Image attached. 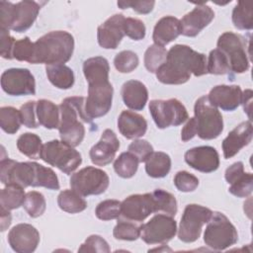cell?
I'll list each match as a JSON object with an SVG mask.
<instances>
[{"label":"cell","instance_id":"6da1fadb","mask_svg":"<svg viewBox=\"0 0 253 253\" xmlns=\"http://www.w3.org/2000/svg\"><path fill=\"white\" fill-rule=\"evenodd\" d=\"M158 81L168 85L186 83L191 74L202 76L208 73L207 57L186 44H175L167 52V59L155 72Z\"/></svg>","mask_w":253,"mask_h":253},{"label":"cell","instance_id":"7a4b0ae2","mask_svg":"<svg viewBox=\"0 0 253 253\" xmlns=\"http://www.w3.org/2000/svg\"><path fill=\"white\" fill-rule=\"evenodd\" d=\"M59 107V135L60 139L69 145L78 146L85 136L83 123L92 124L85 112V98L74 96L65 98Z\"/></svg>","mask_w":253,"mask_h":253},{"label":"cell","instance_id":"3957f363","mask_svg":"<svg viewBox=\"0 0 253 253\" xmlns=\"http://www.w3.org/2000/svg\"><path fill=\"white\" fill-rule=\"evenodd\" d=\"M73 49L74 39L71 34L66 31H52L34 42V54L31 63L64 64L71 58Z\"/></svg>","mask_w":253,"mask_h":253},{"label":"cell","instance_id":"277c9868","mask_svg":"<svg viewBox=\"0 0 253 253\" xmlns=\"http://www.w3.org/2000/svg\"><path fill=\"white\" fill-rule=\"evenodd\" d=\"M41 5L36 1L24 0L16 4L0 2V28L23 33L36 21Z\"/></svg>","mask_w":253,"mask_h":253},{"label":"cell","instance_id":"5b68a950","mask_svg":"<svg viewBox=\"0 0 253 253\" xmlns=\"http://www.w3.org/2000/svg\"><path fill=\"white\" fill-rule=\"evenodd\" d=\"M40 158L65 174L73 173L82 162L81 154L73 146L57 139L42 144Z\"/></svg>","mask_w":253,"mask_h":253},{"label":"cell","instance_id":"8992f818","mask_svg":"<svg viewBox=\"0 0 253 253\" xmlns=\"http://www.w3.org/2000/svg\"><path fill=\"white\" fill-rule=\"evenodd\" d=\"M238 240L235 226L222 212H212L204 233V242L210 248L221 251L234 245Z\"/></svg>","mask_w":253,"mask_h":253},{"label":"cell","instance_id":"52a82bcc","mask_svg":"<svg viewBox=\"0 0 253 253\" xmlns=\"http://www.w3.org/2000/svg\"><path fill=\"white\" fill-rule=\"evenodd\" d=\"M197 124V135L205 140L216 138L223 130L222 116L208 96L200 97L194 107Z\"/></svg>","mask_w":253,"mask_h":253},{"label":"cell","instance_id":"ba28073f","mask_svg":"<svg viewBox=\"0 0 253 253\" xmlns=\"http://www.w3.org/2000/svg\"><path fill=\"white\" fill-rule=\"evenodd\" d=\"M39 163L18 162L12 159L1 158L0 180L3 185L15 184L22 188L36 187Z\"/></svg>","mask_w":253,"mask_h":253},{"label":"cell","instance_id":"9c48e42d","mask_svg":"<svg viewBox=\"0 0 253 253\" xmlns=\"http://www.w3.org/2000/svg\"><path fill=\"white\" fill-rule=\"evenodd\" d=\"M149 112L155 125L161 129L180 126L189 119L187 109L175 98L150 101Z\"/></svg>","mask_w":253,"mask_h":253},{"label":"cell","instance_id":"30bf717a","mask_svg":"<svg viewBox=\"0 0 253 253\" xmlns=\"http://www.w3.org/2000/svg\"><path fill=\"white\" fill-rule=\"evenodd\" d=\"M212 211L201 205H187L178 228V238L185 243H192L199 239L204 224L208 223Z\"/></svg>","mask_w":253,"mask_h":253},{"label":"cell","instance_id":"8fae6325","mask_svg":"<svg viewBox=\"0 0 253 253\" xmlns=\"http://www.w3.org/2000/svg\"><path fill=\"white\" fill-rule=\"evenodd\" d=\"M216 44L217 48L226 55L232 72L243 73L249 69L247 45L242 36L225 32L219 36Z\"/></svg>","mask_w":253,"mask_h":253},{"label":"cell","instance_id":"7c38bea8","mask_svg":"<svg viewBox=\"0 0 253 253\" xmlns=\"http://www.w3.org/2000/svg\"><path fill=\"white\" fill-rule=\"evenodd\" d=\"M108 174L100 168L87 166L70 177V187L82 197L103 194L109 187Z\"/></svg>","mask_w":253,"mask_h":253},{"label":"cell","instance_id":"4fadbf2b","mask_svg":"<svg viewBox=\"0 0 253 253\" xmlns=\"http://www.w3.org/2000/svg\"><path fill=\"white\" fill-rule=\"evenodd\" d=\"M177 232V223L173 216L165 213L155 214L141 225L140 238L147 244H166Z\"/></svg>","mask_w":253,"mask_h":253},{"label":"cell","instance_id":"5bb4252c","mask_svg":"<svg viewBox=\"0 0 253 253\" xmlns=\"http://www.w3.org/2000/svg\"><path fill=\"white\" fill-rule=\"evenodd\" d=\"M114 88L110 81L88 84V96L85 99V112L93 120L108 114L112 107Z\"/></svg>","mask_w":253,"mask_h":253},{"label":"cell","instance_id":"9a60e30c","mask_svg":"<svg viewBox=\"0 0 253 253\" xmlns=\"http://www.w3.org/2000/svg\"><path fill=\"white\" fill-rule=\"evenodd\" d=\"M2 90L11 96L35 95L36 81L27 68H10L1 75Z\"/></svg>","mask_w":253,"mask_h":253},{"label":"cell","instance_id":"2e32d148","mask_svg":"<svg viewBox=\"0 0 253 253\" xmlns=\"http://www.w3.org/2000/svg\"><path fill=\"white\" fill-rule=\"evenodd\" d=\"M154 212L155 204L151 193L130 195L121 204V215L127 220L140 222Z\"/></svg>","mask_w":253,"mask_h":253},{"label":"cell","instance_id":"e0dca14e","mask_svg":"<svg viewBox=\"0 0 253 253\" xmlns=\"http://www.w3.org/2000/svg\"><path fill=\"white\" fill-rule=\"evenodd\" d=\"M8 242L18 253H32L40 243V233L32 224L19 223L9 231Z\"/></svg>","mask_w":253,"mask_h":253},{"label":"cell","instance_id":"ac0fdd59","mask_svg":"<svg viewBox=\"0 0 253 253\" xmlns=\"http://www.w3.org/2000/svg\"><path fill=\"white\" fill-rule=\"evenodd\" d=\"M214 18L213 10L205 3H199L180 20L181 34L186 37H196Z\"/></svg>","mask_w":253,"mask_h":253},{"label":"cell","instance_id":"d6986e66","mask_svg":"<svg viewBox=\"0 0 253 253\" xmlns=\"http://www.w3.org/2000/svg\"><path fill=\"white\" fill-rule=\"evenodd\" d=\"M124 22L125 16L123 14H115L98 27L97 39L101 47L115 49L119 46L125 36Z\"/></svg>","mask_w":253,"mask_h":253},{"label":"cell","instance_id":"ffe728a7","mask_svg":"<svg viewBox=\"0 0 253 253\" xmlns=\"http://www.w3.org/2000/svg\"><path fill=\"white\" fill-rule=\"evenodd\" d=\"M186 163L203 173L215 171L219 166V155L212 146H197L186 151L184 155Z\"/></svg>","mask_w":253,"mask_h":253},{"label":"cell","instance_id":"44dd1931","mask_svg":"<svg viewBox=\"0 0 253 253\" xmlns=\"http://www.w3.org/2000/svg\"><path fill=\"white\" fill-rule=\"evenodd\" d=\"M119 148L120 141L116 133L112 129L107 128L103 131L100 140L90 149L91 161L97 166L108 165L114 160Z\"/></svg>","mask_w":253,"mask_h":253},{"label":"cell","instance_id":"7402d4cb","mask_svg":"<svg viewBox=\"0 0 253 253\" xmlns=\"http://www.w3.org/2000/svg\"><path fill=\"white\" fill-rule=\"evenodd\" d=\"M225 180L230 187L229 193L238 198L248 197L253 190V175L244 172V165L241 161H237L230 165L224 173Z\"/></svg>","mask_w":253,"mask_h":253},{"label":"cell","instance_id":"603a6c76","mask_svg":"<svg viewBox=\"0 0 253 253\" xmlns=\"http://www.w3.org/2000/svg\"><path fill=\"white\" fill-rule=\"evenodd\" d=\"M253 136V126L251 121H245L236 126L223 139L222 150L225 159L233 157L241 148L248 145Z\"/></svg>","mask_w":253,"mask_h":253},{"label":"cell","instance_id":"cb8c5ba5","mask_svg":"<svg viewBox=\"0 0 253 253\" xmlns=\"http://www.w3.org/2000/svg\"><path fill=\"white\" fill-rule=\"evenodd\" d=\"M210 102L223 111H234L242 99V90L238 85L214 86L208 96Z\"/></svg>","mask_w":253,"mask_h":253},{"label":"cell","instance_id":"d4e9b609","mask_svg":"<svg viewBox=\"0 0 253 253\" xmlns=\"http://www.w3.org/2000/svg\"><path fill=\"white\" fill-rule=\"evenodd\" d=\"M118 128L127 139H137L145 134L147 122L141 115L126 110L118 118Z\"/></svg>","mask_w":253,"mask_h":253},{"label":"cell","instance_id":"484cf974","mask_svg":"<svg viewBox=\"0 0 253 253\" xmlns=\"http://www.w3.org/2000/svg\"><path fill=\"white\" fill-rule=\"evenodd\" d=\"M121 94L125 105L134 111L142 110L148 100L147 88L138 80L125 82L122 86Z\"/></svg>","mask_w":253,"mask_h":253},{"label":"cell","instance_id":"4316f807","mask_svg":"<svg viewBox=\"0 0 253 253\" xmlns=\"http://www.w3.org/2000/svg\"><path fill=\"white\" fill-rule=\"evenodd\" d=\"M180 35V20L173 16H165L156 23L152 40L155 44L164 46L176 40Z\"/></svg>","mask_w":253,"mask_h":253},{"label":"cell","instance_id":"83f0119b","mask_svg":"<svg viewBox=\"0 0 253 253\" xmlns=\"http://www.w3.org/2000/svg\"><path fill=\"white\" fill-rule=\"evenodd\" d=\"M109 62L103 56L90 57L83 63V73L88 84L109 81Z\"/></svg>","mask_w":253,"mask_h":253},{"label":"cell","instance_id":"f1b7e54d","mask_svg":"<svg viewBox=\"0 0 253 253\" xmlns=\"http://www.w3.org/2000/svg\"><path fill=\"white\" fill-rule=\"evenodd\" d=\"M37 117L40 125L45 128L53 129L59 126V107L49 100L41 99L37 102Z\"/></svg>","mask_w":253,"mask_h":253},{"label":"cell","instance_id":"f546056e","mask_svg":"<svg viewBox=\"0 0 253 253\" xmlns=\"http://www.w3.org/2000/svg\"><path fill=\"white\" fill-rule=\"evenodd\" d=\"M49 82L58 89H69L74 84V73L72 69L64 64H52L45 67Z\"/></svg>","mask_w":253,"mask_h":253},{"label":"cell","instance_id":"4dcf8cb0","mask_svg":"<svg viewBox=\"0 0 253 253\" xmlns=\"http://www.w3.org/2000/svg\"><path fill=\"white\" fill-rule=\"evenodd\" d=\"M171 169L170 156L162 151L152 152L145 160V171L152 178H163Z\"/></svg>","mask_w":253,"mask_h":253},{"label":"cell","instance_id":"1f68e13d","mask_svg":"<svg viewBox=\"0 0 253 253\" xmlns=\"http://www.w3.org/2000/svg\"><path fill=\"white\" fill-rule=\"evenodd\" d=\"M57 205L63 211L77 213L87 208V203L81 195L74 190H63L57 197Z\"/></svg>","mask_w":253,"mask_h":253},{"label":"cell","instance_id":"d6a6232c","mask_svg":"<svg viewBox=\"0 0 253 253\" xmlns=\"http://www.w3.org/2000/svg\"><path fill=\"white\" fill-rule=\"evenodd\" d=\"M26 194L24 188L15 184L6 185L0 193V206L12 211L23 206Z\"/></svg>","mask_w":253,"mask_h":253},{"label":"cell","instance_id":"836d02e7","mask_svg":"<svg viewBox=\"0 0 253 253\" xmlns=\"http://www.w3.org/2000/svg\"><path fill=\"white\" fill-rule=\"evenodd\" d=\"M42 143L39 135L32 132H25L17 139V148L19 151L32 159H39Z\"/></svg>","mask_w":253,"mask_h":253},{"label":"cell","instance_id":"e575fe53","mask_svg":"<svg viewBox=\"0 0 253 253\" xmlns=\"http://www.w3.org/2000/svg\"><path fill=\"white\" fill-rule=\"evenodd\" d=\"M253 10L251 1H239L232 11V23L238 30H251Z\"/></svg>","mask_w":253,"mask_h":253},{"label":"cell","instance_id":"d590c367","mask_svg":"<svg viewBox=\"0 0 253 253\" xmlns=\"http://www.w3.org/2000/svg\"><path fill=\"white\" fill-rule=\"evenodd\" d=\"M139 161L129 151L123 152L114 162V169L118 176L128 179L135 175Z\"/></svg>","mask_w":253,"mask_h":253},{"label":"cell","instance_id":"8d00e7d4","mask_svg":"<svg viewBox=\"0 0 253 253\" xmlns=\"http://www.w3.org/2000/svg\"><path fill=\"white\" fill-rule=\"evenodd\" d=\"M151 194L155 204V212H163L170 216H174L177 213V201L171 193L157 189Z\"/></svg>","mask_w":253,"mask_h":253},{"label":"cell","instance_id":"74e56055","mask_svg":"<svg viewBox=\"0 0 253 253\" xmlns=\"http://www.w3.org/2000/svg\"><path fill=\"white\" fill-rule=\"evenodd\" d=\"M22 125L20 110L14 107H2L0 109V126L8 134L16 133Z\"/></svg>","mask_w":253,"mask_h":253},{"label":"cell","instance_id":"f35d334b","mask_svg":"<svg viewBox=\"0 0 253 253\" xmlns=\"http://www.w3.org/2000/svg\"><path fill=\"white\" fill-rule=\"evenodd\" d=\"M167 50L164 46L152 44L147 47L144 53V66L151 72L155 73L158 68L166 62L167 59Z\"/></svg>","mask_w":253,"mask_h":253},{"label":"cell","instance_id":"ab89813d","mask_svg":"<svg viewBox=\"0 0 253 253\" xmlns=\"http://www.w3.org/2000/svg\"><path fill=\"white\" fill-rule=\"evenodd\" d=\"M207 69L208 73L215 75L228 74L231 72L226 55L218 48H214L210 52L209 58L207 59Z\"/></svg>","mask_w":253,"mask_h":253},{"label":"cell","instance_id":"60d3db41","mask_svg":"<svg viewBox=\"0 0 253 253\" xmlns=\"http://www.w3.org/2000/svg\"><path fill=\"white\" fill-rule=\"evenodd\" d=\"M23 207L31 217H39L45 211V199L42 193L30 191L26 194Z\"/></svg>","mask_w":253,"mask_h":253},{"label":"cell","instance_id":"b9f144b4","mask_svg":"<svg viewBox=\"0 0 253 253\" xmlns=\"http://www.w3.org/2000/svg\"><path fill=\"white\" fill-rule=\"evenodd\" d=\"M141 225H136L131 220H119L113 230V235L118 240L133 241L140 237Z\"/></svg>","mask_w":253,"mask_h":253},{"label":"cell","instance_id":"7bdbcfd3","mask_svg":"<svg viewBox=\"0 0 253 253\" xmlns=\"http://www.w3.org/2000/svg\"><path fill=\"white\" fill-rule=\"evenodd\" d=\"M139 63L138 56L131 50H123L114 58V65L121 73H129L133 71Z\"/></svg>","mask_w":253,"mask_h":253},{"label":"cell","instance_id":"ee69618b","mask_svg":"<svg viewBox=\"0 0 253 253\" xmlns=\"http://www.w3.org/2000/svg\"><path fill=\"white\" fill-rule=\"evenodd\" d=\"M121 204L118 200H105L101 202L96 210V216L101 220L116 219L121 215Z\"/></svg>","mask_w":253,"mask_h":253},{"label":"cell","instance_id":"f6af8a7d","mask_svg":"<svg viewBox=\"0 0 253 253\" xmlns=\"http://www.w3.org/2000/svg\"><path fill=\"white\" fill-rule=\"evenodd\" d=\"M12 54L13 58L19 61H28L31 63L34 54V42H32L28 37L16 41Z\"/></svg>","mask_w":253,"mask_h":253},{"label":"cell","instance_id":"bcb514c9","mask_svg":"<svg viewBox=\"0 0 253 253\" xmlns=\"http://www.w3.org/2000/svg\"><path fill=\"white\" fill-rule=\"evenodd\" d=\"M174 185L179 191L189 193L198 188L199 179L187 171H179L174 177Z\"/></svg>","mask_w":253,"mask_h":253},{"label":"cell","instance_id":"7dc6e473","mask_svg":"<svg viewBox=\"0 0 253 253\" xmlns=\"http://www.w3.org/2000/svg\"><path fill=\"white\" fill-rule=\"evenodd\" d=\"M125 35L133 41H140L145 37L144 23L136 18H125L124 22Z\"/></svg>","mask_w":253,"mask_h":253},{"label":"cell","instance_id":"c3c4849f","mask_svg":"<svg viewBox=\"0 0 253 253\" xmlns=\"http://www.w3.org/2000/svg\"><path fill=\"white\" fill-rule=\"evenodd\" d=\"M22 124L29 128H37L40 126L37 117V102L29 101L20 108Z\"/></svg>","mask_w":253,"mask_h":253},{"label":"cell","instance_id":"681fc988","mask_svg":"<svg viewBox=\"0 0 253 253\" xmlns=\"http://www.w3.org/2000/svg\"><path fill=\"white\" fill-rule=\"evenodd\" d=\"M111 251L108 242L100 235L93 234L87 237L85 242L78 248V252H106Z\"/></svg>","mask_w":253,"mask_h":253},{"label":"cell","instance_id":"f907efd6","mask_svg":"<svg viewBox=\"0 0 253 253\" xmlns=\"http://www.w3.org/2000/svg\"><path fill=\"white\" fill-rule=\"evenodd\" d=\"M127 150L130 153H132L139 162H145V160L153 152V147L147 140L137 138V139H134L128 145Z\"/></svg>","mask_w":253,"mask_h":253},{"label":"cell","instance_id":"816d5d0a","mask_svg":"<svg viewBox=\"0 0 253 253\" xmlns=\"http://www.w3.org/2000/svg\"><path fill=\"white\" fill-rule=\"evenodd\" d=\"M0 54L5 59H13V47L15 44V39L10 35L9 30L0 28Z\"/></svg>","mask_w":253,"mask_h":253},{"label":"cell","instance_id":"f5cc1de1","mask_svg":"<svg viewBox=\"0 0 253 253\" xmlns=\"http://www.w3.org/2000/svg\"><path fill=\"white\" fill-rule=\"evenodd\" d=\"M154 1H118V6L121 9L132 8L138 14H148L153 10Z\"/></svg>","mask_w":253,"mask_h":253},{"label":"cell","instance_id":"db71d44e","mask_svg":"<svg viewBox=\"0 0 253 253\" xmlns=\"http://www.w3.org/2000/svg\"><path fill=\"white\" fill-rule=\"evenodd\" d=\"M197 135V124L195 118H191L188 120L187 124L184 126L181 131V139L186 142L191 140L194 136Z\"/></svg>","mask_w":253,"mask_h":253},{"label":"cell","instance_id":"11a10c76","mask_svg":"<svg viewBox=\"0 0 253 253\" xmlns=\"http://www.w3.org/2000/svg\"><path fill=\"white\" fill-rule=\"evenodd\" d=\"M252 95L253 92L251 89H246L242 92V99L241 104L243 106L244 112L247 114L249 120H251V111H252Z\"/></svg>","mask_w":253,"mask_h":253},{"label":"cell","instance_id":"9f6ffc18","mask_svg":"<svg viewBox=\"0 0 253 253\" xmlns=\"http://www.w3.org/2000/svg\"><path fill=\"white\" fill-rule=\"evenodd\" d=\"M1 231H5L11 224L12 216L10 213V211L1 207Z\"/></svg>","mask_w":253,"mask_h":253}]
</instances>
